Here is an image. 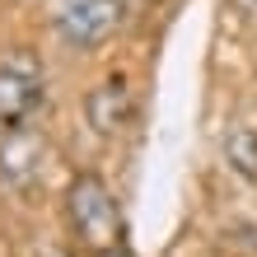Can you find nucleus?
<instances>
[{
    "mask_svg": "<svg viewBox=\"0 0 257 257\" xmlns=\"http://www.w3.org/2000/svg\"><path fill=\"white\" fill-rule=\"evenodd\" d=\"M66 220L75 238H80V248L108 257L122 248V206H117V196L108 192L98 173H80L70 178L66 187Z\"/></svg>",
    "mask_w": 257,
    "mask_h": 257,
    "instance_id": "1",
    "label": "nucleus"
},
{
    "mask_svg": "<svg viewBox=\"0 0 257 257\" xmlns=\"http://www.w3.org/2000/svg\"><path fill=\"white\" fill-rule=\"evenodd\" d=\"M126 0H61L56 5V33L70 52H98L122 33Z\"/></svg>",
    "mask_w": 257,
    "mask_h": 257,
    "instance_id": "2",
    "label": "nucleus"
},
{
    "mask_svg": "<svg viewBox=\"0 0 257 257\" xmlns=\"http://www.w3.org/2000/svg\"><path fill=\"white\" fill-rule=\"evenodd\" d=\"M47 98V80L33 52H10L0 61V131H19Z\"/></svg>",
    "mask_w": 257,
    "mask_h": 257,
    "instance_id": "3",
    "label": "nucleus"
},
{
    "mask_svg": "<svg viewBox=\"0 0 257 257\" xmlns=\"http://www.w3.org/2000/svg\"><path fill=\"white\" fill-rule=\"evenodd\" d=\"M84 117L98 136H122L136 122V89L126 84V75H108L84 94Z\"/></svg>",
    "mask_w": 257,
    "mask_h": 257,
    "instance_id": "4",
    "label": "nucleus"
},
{
    "mask_svg": "<svg viewBox=\"0 0 257 257\" xmlns=\"http://www.w3.org/2000/svg\"><path fill=\"white\" fill-rule=\"evenodd\" d=\"M220 155H224V164H229L243 183H257V126L252 122H238V126L224 131Z\"/></svg>",
    "mask_w": 257,
    "mask_h": 257,
    "instance_id": "5",
    "label": "nucleus"
},
{
    "mask_svg": "<svg viewBox=\"0 0 257 257\" xmlns=\"http://www.w3.org/2000/svg\"><path fill=\"white\" fill-rule=\"evenodd\" d=\"M229 10L238 14V19H248V24H257V0H229Z\"/></svg>",
    "mask_w": 257,
    "mask_h": 257,
    "instance_id": "6",
    "label": "nucleus"
},
{
    "mask_svg": "<svg viewBox=\"0 0 257 257\" xmlns=\"http://www.w3.org/2000/svg\"><path fill=\"white\" fill-rule=\"evenodd\" d=\"M38 257H70V252H61V248H42Z\"/></svg>",
    "mask_w": 257,
    "mask_h": 257,
    "instance_id": "7",
    "label": "nucleus"
}]
</instances>
